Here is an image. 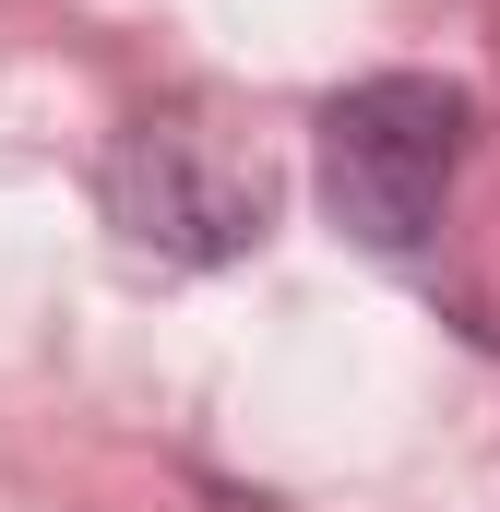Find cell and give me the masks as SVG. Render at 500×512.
Masks as SVG:
<instances>
[{"instance_id": "obj_1", "label": "cell", "mask_w": 500, "mask_h": 512, "mask_svg": "<svg viewBox=\"0 0 500 512\" xmlns=\"http://www.w3.org/2000/svg\"><path fill=\"white\" fill-rule=\"evenodd\" d=\"M465 84L441 72H370L322 108V215L358 239V251H429L441 203H453V167H465Z\"/></svg>"}, {"instance_id": "obj_2", "label": "cell", "mask_w": 500, "mask_h": 512, "mask_svg": "<svg viewBox=\"0 0 500 512\" xmlns=\"http://www.w3.org/2000/svg\"><path fill=\"white\" fill-rule=\"evenodd\" d=\"M108 215H120L143 251H167V262H227V251H250V239L274 227V167H262V143L167 108V120L120 131V155H108Z\"/></svg>"}]
</instances>
